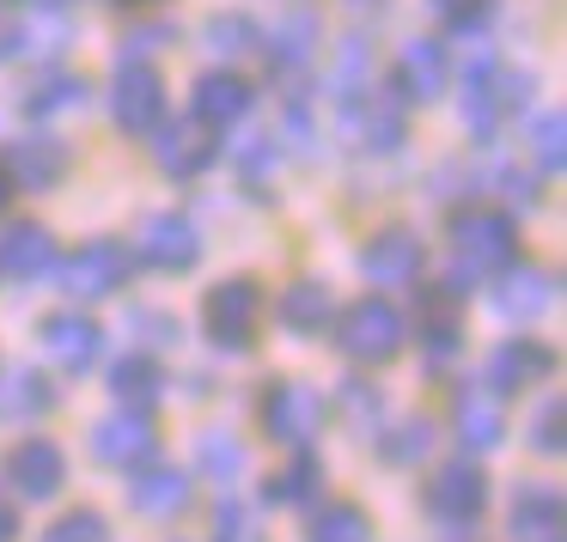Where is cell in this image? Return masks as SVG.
<instances>
[{
    "instance_id": "cell-42",
    "label": "cell",
    "mask_w": 567,
    "mask_h": 542,
    "mask_svg": "<svg viewBox=\"0 0 567 542\" xmlns=\"http://www.w3.org/2000/svg\"><path fill=\"white\" fill-rule=\"evenodd\" d=\"M214 524H220V542H257V530H250V518L238 512L233 500H220V512H214Z\"/></svg>"
},
{
    "instance_id": "cell-3",
    "label": "cell",
    "mask_w": 567,
    "mask_h": 542,
    "mask_svg": "<svg viewBox=\"0 0 567 542\" xmlns=\"http://www.w3.org/2000/svg\"><path fill=\"white\" fill-rule=\"evenodd\" d=\"M257 323H262V293L250 274H233V281L208 286V299H202V330H208L214 347H233V354L257 347Z\"/></svg>"
},
{
    "instance_id": "cell-40",
    "label": "cell",
    "mask_w": 567,
    "mask_h": 542,
    "mask_svg": "<svg viewBox=\"0 0 567 542\" xmlns=\"http://www.w3.org/2000/svg\"><path fill=\"white\" fill-rule=\"evenodd\" d=\"M530 445H537L543 457H561V403H543L537 408V420H530Z\"/></svg>"
},
{
    "instance_id": "cell-22",
    "label": "cell",
    "mask_w": 567,
    "mask_h": 542,
    "mask_svg": "<svg viewBox=\"0 0 567 542\" xmlns=\"http://www.w3.org/2000/svg\"><path fill=\"white\" fill-rule=\"evenodd\" d=\"M189 116L220 135V128H233V123H245V116H250V86L238 74H202L196 80V98H189Z\"/></svg>"
},
{
    "instance_id": "cell-34",
    "label": "cell",
    "mask_w": 567,
    "mask_h": 542,
    "mask_svg": "<svg viewBox=\"0 0 567 542\" xmlns=\"http://www.w3.org/2000/svg\"><path fill=\"white\" fill-rule=\"evenodd\" d=\"M433 7V19H440L445 31H457V38H476L482 25H488V13H494V0H427Z\"/></svg>"
},
{
    "instance_id": "cell-11",
    "label": "cell",
    "mask_w": 567,
    "mask_h": 542,
    "mask_svg": "<svg viewBox=\"0 0 567 542\" xmlns=\"http://www.w3.org/2000/svg\"><path fill=\"white\" fill-rule=\"evenodd\" d=\"M457 347H464V286H421V354H427V366H452Z\"/></svg>"
},
{
    "instance_id": "cell-27",
    "label": "cell",
    "mask_w": 567,
    "mask_h": 542,
    "mask_svg": "<svg viewBox=\"0 0 567 542\" xmlns=\"http://www.w3.org/2000/svg\"><path fill=\"white\" fill-rule=\"evenodd\" d=\"M318 488H323V463L311 457V445H299L293 463L275 469V476H269L262 500H269V505H311V500H318Z\"/></svg>"
},
{
    "instance_id": "cell-1",
    "label": "cell",
    "mask_w": 567,
    "mask_h": 542,
    "mask_svg": "<svg viewBox=\"0 0 567 542\" xmlns=\"http://www.w3.org/2000/svg\"><path fill=\"white\" fill-rule=\"evenodd\" d=\"M452 262H457L452 286L494 281L506 262H518V220L506 208H482V201L457 208L452 213Z\"/></svg>"
},
{
    "instance_id": "cell-26",
    "label": "cell",
    "mask_w": 567,
    "mask_h": 542,
    "mask_svg": "<svg viewBox=\"0 0 567 542\" xmlns=\"http://www.w3.org/2000/svg\"><path fill=\"white\" fill-rule=\"evenodd\" d=\"M159 390H165V372L153 366L147 354H128V359H116V366H111V396L123 408H141V415H147V408L159 403Z\"/></svg>"
},
{
    "instance_id": "cell-45",
    "label": "cell",
    "mask_w": 567,
    "mask_h": 542,
    "mask_svg": "<svg viewBox=\"0 0 567 542\" xmlns=\"http://www.w3.org/2000/svg\"><path fill=\"white\" fill-rule=\"evenodd\" d=\"M7 196H13V184H7V171H0V213H7Z\"/></svg>"
},
{
    "instance_id": "cell-8",
    "label": "cell",
    "mask_w": 567,
    "mask_h": 542,
    "mask_svg": "<svg viewBox=\"0 0 567 542\" xmlns=\"http://www.w3.org/2000/svg\"><path fill=\"white\" fill-rule=\"evenodd\" d=\"M342 140L360 153H391L396 140H403V98H396V92H379V86L348 98L342 104Z\"/></svg>"
},
{
    "instance_id": "cell-36",
    "label": "cell",
    "mask_w": 567,
    "mask_h": 542,
    "mask_svg": "<svg viewBox=\"0 0 567 542\" xmlns=\"http://www.w3.org/2000/svg\"><path fill=\"white\" fill-rule=\"evenodd\" d=\"M43 542H111V524H104V512H62L50 530H43Z\"/></svg>"
},
{
    "instance_id": "cell-24",
    "label": "cell",
    "mask_w": 567,
    "mask_h": 542,
    "mask_svg": "<svg viewBox=\"0 0 567 542\" xmlns=\"http://www.w3.org/2000/svg\"><path fill=\"white\" fill-rule=\"evenodd\" d=\"M50 269H55V238L38 220H19L13 232L0 238V274L7 281H38Z\"/></svg>"
},
{
    "instance_id": "cell-35",
    "label": "cell",
    "mask_w": 567,
    "mask_h": 542,
    "mask_svg": "<svg viewBox=\"0 0 567 542\" xmlns=\"http://www.w3.org/2000/svg\"><path fill=\"white\" fill-rule=\"evenodd\" d=\"M208 50L250 55V50H257V25H250V19H238V13H214L208 19Z\"/></svg>"
},
{
    "instance_id": "cell-23",
    "label": "cell",
    "mask_w": 567,
    "mask_h": 542,
    "mask_svg": "<svg viewBox=\"0 0 567 542\" xmlns=\"http://www.w3.org/2000/svg\"><path fill=\"white\" fill-rule=\"evenodd\" d=\"M128 505H135L141 518H177L189 505V481H184V469H159V463H141V469H128Z\"/></svg>"
},
{
    "instance_id": "cell-33",
    "label": "cell",
    "mask_w": 567,
    "mask_h": 542,
    "mask_svg": "<svg viewBox=\"0 0 567 542\" xmlns=\"http://www.w3.org/2000/svg\"><path fill=\"white\" fill-rule=\"evenodd\" d=\"M427 451H433V420H421V415H409L396 432H384V439H379L384 463H421Z\"/></svg>"
},
{
    "instance_id": "cell-10",
    "label": "cell",
    "mask_w": 567,
    "mask_h": 542,
    "mask_svg": "<svg viewBox=\"0 0 567 542\" xmlns=\"http://www.w3.org/2000/svg\"><path fill=\"white\" fill-rule=\"evenodd\" d=\"M38 347L68 372V378H86L99 366V347H104V330L86 317V311H50L38 323Z\"/></svg>"
},
{
    "instance_id": "cell-28",
    "label": "cell",
    "mask_w": 567,
    "mask_h": 542,
    "mask_svg": "<svg viewBox=\"0 0 567 542\" xmlns=\"http://www.w3.org/2000/svg\"><path fill=\"white\" fill-rule=\"evenodd\" d=\"M311 50H318V19L311 13H287L281 25L269 31V55H275V67H306L311 62Z\"/></svg>"
},
{
    "instance_id": "cell-44",
    "label": "cell",
    "mask_w": 567,
    "mask_h": 542,
    "mask_svg": "<svg viewBox=\"0 0 567 542\" xmlns=\"http://www.w3.org/2000/svg\"><path fill=\"white\" fill-rule=\"evenodd\" d=\"M0 542H19V512L0 500Z\"/></svg>"
},
{
    "instance_id": "cell-7",
    "label": "cell",
    "mask_w": 567,
    "mask_h": 542,
    "mask_svg": "<svg viewBox=\"0 0 567 542\" xmlns=\"http://www.w3.org/2000/svg\"><path fill=\"white\" fill-rule=\"evenodd\" d=\"M111 116L123 135H153L165 123V80L135 55H123V67L111 80Z\"/></svg>"
},
{
    "instance_id": "cell-6",
    "label": "cell",
    "mask_w": 567,
    "mask_h": 542,
    "mask_svg": "<svg viewBox=\"0 0 567 542\" xmlns=\"http://www.w3.org/2000/svg\"><path fill=\"white\" fill-rule=\"evenodd\" d=\"M323 415H330V403L299 378H275L269 390H262V432H269L275 445H293V451L311 445L323 432Z\"/></svg>"
},
{
    "instance_id": "cell-18",
    "label": "cell",
    "mask_w": 567,
    "mask_h": 542,
    "mask_svg": "<svg viewBox=\"0 0 567 542\" xmlns=\"http://www.w3.org/2000/svg\"><path fill=\"white\" fill-rule=\"evenodd\" d=\"M561 524H567L561 493H555L549 481H518L506 536H513V542H561Z\"/></svg>"
},
{
    "instance_id": "cell-14",
    "label": "cell",
    "mask_w": 567,
    "mask_h": 542,
    "mask_svg": "<svg viewBox=\"0 0 567 542\" xmlns=\"http://www.w3.org/2000/svg\"><path fill=\"white\" fill-rule=\"evenodd\" d=\"M452 427H457V439H464V451H494V445L506 439V415H501V390H494L488 378H470V384H457V396H452Z\"/></svg>"
},
{
    "instance_id": "cell-15",
    "label": "cell",
    "mask_w": 567,
    "mask_h": 542,
    "mask_svg": "<svg viewBox=\"0 0 567 542\" xmlns=\"http://www.w3.org/2000/svg\"><path fill=\"white\" fill-rule=\"evenodd\" d=\"M153 159H159V171L172 177V184H184V177H202L214 165V153H220V140H214V128H202L196 116L189 123H159L153 128Z\"/></svg>"
},
{
    "instance_id": "cell-30",
    "label": "cell",
    "mask_w": 567,
    "mask_h": 542,
    "mask_svg": "<svg viewBox=\"0 0 567 542\" xmlns=\"http://www.w3.org/2000/svg\"><path fill=\"white\" fill-rule=\"evenodd\" d=\"M306 542H372V518L360 512V505L336 500V505H323V512L311 518Z\"/></svg>"
},
{
    "instance_id": "cell-19",
    "label": "cell",
    "mask_w": 567,
    "mask_h": 542,
    "mask_svg": "<svg viewBox=\"0 0 567 542\" xmlns=\"http://www.w3.org/2000/svg\"><path fill=\"white\" fill-rule=\"evenodd\" d=\"M7 184L13 189H55L68 177V147L55 135H25V140H13L7 147Z\"/></svg>"
},
{
    "instance_id": "cell-25",
    "label": "cell",
    "mask_w": 567,
    "mask_h": 542,
    "mask_svg": "<svg viewBox=\"0 0 567 542\" xmlns=\"http://www.w3.org/2000/svg\"><path fill=\"white\" fill-rule=\"evenodd\" d=\"M275 317H281V330H293V335H323L330 330V286L323 281H293L281 293V305H275Z\"/></svg>"
},
{
    "instance_id": "cell-39",
    "label": "cell",
    "mask_w": 567,
    "mask_h": 542,
    "mask_svg": "<svg viewBox=\"0 0 567 542\" xmlns=\"http://www.w3.org/2000/svg\"><path fill=\"white\" fill-rule=\"evenodd\" d=\"M202 469H208L214 481H233L238 469H245V451H238L226 432H202Z\"/></svg>"
},
{
    "instance_id": "cell-9",
    "label": "cell",
    "mask_w": 567,
    "mask_h": 542,
    "mask_svg": "<svg viewBox=\"0 0 567 542\" xmlns=\"http://www.w3.org/2000/svg\"><path fill=\"white\" fill-rule=\"evenodd\" d=\"M62 476H68V463H62V445L55 439H19L13 451L0 457V481L19 493V500H55L62 493Z\"/></svg>"
},
{
    "instance_id": "cell-5",
    "label": "cell",
    "mask_w": 567,
    "mask_h": 542,
    "mask_svg": "<svg viewBox=\"0 0 567 542\" xmlns=\"http://www.w3.org/2000/svg\"><path fill=\"white\" fill-rule=\"evenodd\" d=\"M55 274H62V286L74 299H111V293H123L128 274H135V250L116 244V238H92L74 257L55 262Z\"/></svg>"
},
{
    "instance_id": "cell-32",
    "label": "cell",
    "mask_w": 567,
    "mask_h": 542,
    "mask_svg": "<svg viewBox=\"0 0 567 542\" xmlns=\"http://www.w3.org/2000/svg\"><path fill=\"white\" fill-rule=\"evenodd\" d=\"M50 408H55V390L38 372H19V378L7 384V396H0V415L7 420H31V415H50Z\"/></svg>"
},
{
    "instance_id": "cell-4",
    "label": "cell",
    "mask_w": 567,
    "mask_h": 542,
    "mask_svg": "<svg viewBox=\"0 0 567 542\" xmlns=\"http://www.w3.org/2000/svg\"><path fill=\"white\" fill-rule=\"evenodd\" d=\"M421 505H427V512L440 518L445 530L482 524V512H488V476L476 469V457H452V463H440V469L427 476Z\"/></svg>"
},
{
    "instance_id": "cell-31",
    "label": "cell",
    "mask_w": 567,
    "mask_h": 542,
    "mask_svg": "<svg viewBox=\"0 0 567 542\" xmlns=\"http://www.w3.org/2000/svg\"><path fill=\"white\" fill-rule=\"evenodd\" d=\"M367 74H372V55H367V43H360V38L336 43V67H330V98H336V104L360 98V92L372 86Z\"/></svg>"
},
{
    "instance_id": "cell-2",
    "label": "cell",
    "mask_w": 567,
    "mask_h": 542,
    "mask_svg": "<svg viewBox=\"0 0 567 542\" xmlns=\"http://www.w3.org/2000/svg\"><path fill=\"white\" fill-rule=\"evenodd\" d=\"M409 330H403V311L384 305L379 293L372 299H354V305L336 317V347H342L354 366H391L396 354H403Z\"/></svg>"
},
{
    "instance_id": "cell-21",
    "label": "cell",
    "mask_w": 567,
    "mask_h": 542,
    "mask_svg": "<svg viewBox=\"0 0 567 542\" xmlns=\"http://www.w3.org/2000/svg\"><path fill=\"white\" fill-rule=\"evenodd\" d=\"M360 274H367L372 286H409L421 274V244L403 232V226H391V232H379L367 250H360Z\"/></svg>"
},
{
    "instance_id": "cell-12",
    "label": "cell",
    "mask_w": 567,
    "mask_h": 542,
    "mask_svg": "<svg viewBox=\"0 0 567 542\" xmlns=\"http://www.w3.org/2000/svg\"><path fill=\"white\" fill-rule=\"evenodd\" d=\"M86 451L99 457V463H111V469H141V463H153V451H159V432H153V420L141 415V408H123V415H111V420L92 427Z\"/></svg>"
},
{
    "instance_id": "cell-46",
    "label": "cell",
    "mask_w": 567,
    "mask_h": 542,
    "mask_svg": "<svg viewBox=\"0 0 567 542\" xmlns=\"http://www.w3.org/2000/svg\"><path fill=\"white\" fill-rule=\"evenodd\" d=\"M123 7H159V0H123Z\"/></svg>"
},
{
    "instance_id": "cell-29",
    "label": "cell",
    "mask_w": 567,
    "mask_h": 542,
    "mask_svg": "<svg viewBox=\"0 0 567 542\" xmlns=\"http://www.w3.org/2000/svg\"><path fill=\"white\" fill-rule=\"evenodd\" d=\"M86 98H92V86L80 74H50V80H38V86H31L25 111L31 116H62V111H86Z\"/></svg>"
},
{
    "instance_id": "cell-41",
    "label": "cell",
    "mask_w": 567,
    "mask_h": 542,
    "mask_svg": "<svg viewBox=\"0 0 567 542\" xmlns=\"http://www.w3.org/2000/svg\"><path fill=\"white\" fill-rule=\"evenodd\" d=\"M342 408L360 420V427H372V415H379V396H372V384H367V378H348V390H342Z\"/></svg>"
},
{
    "instance_id": "cell-13",
    "label": "cell",
    "mask_w": 567,
    "mask_h": 542,
    "mask_svg": "<svg viewBox=\"0 0 567 542\" xmlns=\"http://www.w3.org/2000/svg\"><path fill=\"white\" fill-rule=\"evenodd\" d=\"M135 262H147V269H159V274L196 269V262H202L196 226H189L184 213H153V220L141 226V238H135Z\"/></svg>"
},
{
    "instance_id": "cell-38",
    "label": "cell",
    "mask_w": 567,
    "mask_h": 542,
    "mask_svg": "<svg viewBox=\"0 0 567 542\" xmlns=\"http://www.w3.org/2000/svg\"><path fill=\"white\" fill-rule=\"evenodd\" d=\"M530 159L543 165V171H561V111H543L537 128H530Z\"/></svg>"
},
{
    "instance_id": "cell-20",
    "label": "cell",
    "mask_w": 567,
    "mask_h": 542,
    "mask_svg": "<svg viewBox=\"0 0 567 542\" xmlns=\"http://www.w3.org/2000/svg\"><path fill=\"white\" fill-rule=\"evenodd\" d=\"M555 372V354L537 342V335H513V342H501L494 347V359H488V384L494 390H525V384H543Z\"/></svg>"
},
{
    "instance_id": "cell-43",
    "label": "cell",
    "mask_w": 567,
    "mask_h": 542,
    "mask_svg": "<svg viewBox=\"0 0 567 542\" xmlns=\"http://www.w3.org/2000/svg\"><path fill=\"white\" fill-rule=\"evenodd\" d=\"M13 50H19V25L7 19V0H0V62H7Z\"/></svg>"
},
{
    "instance_id": "cell-37",
    "label": "cell",
    "mask_w": 567,
    "mask_h": 542,
    "mask_svg": "<svg viewBox=\"0 0 567 542\" xmlns=\"http://www.w3.org/2000/svg\"><path fill=\"white\" fill-rule=\"evenodd\" d=\"M281 159V140H269V135H250L245 147H238V171H245V184L262 196V184H269V165Z\"/></svg>"
},
{
    "instance_id": "cell-16",
    "label": "cell",
    "mask_w": 567,
    "mask_h": 542,
    "mask_svg": "<svg viewBox=\"0 0 567 542\" xmlns=\"http://www.w3.org/2000/svg\"><path fill=\"white\" fill-rule=\"evenodd\" d=\"M555 305V274L537 269V262H506L501 274H494V311H501L506 323H537L543 311Z\"/></svg>"
},
{
    "instance_id": "cell-17",
    "label": "cell",
    "mask_w": 567,
    "mask_h": 542,
    "mask_svg": "<svg viewBox=\"0 0 567 542\" xmlns=\"http://www.w3.org/2000/svg\"><path fill=\"white\" fill-rule=\"evenodd\" d=\"M445 80H452V62H445V43L433 38H415L403 43V55H396V74H391V92L403 104H433L445 92Z\"/></svg>"
}]
</instances>
